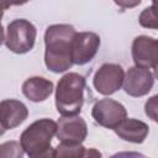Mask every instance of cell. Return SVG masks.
Listing matches in <instances>:
<instances>
[{
    "instance_id": "6da1fadb",
    "label": "cell",
    "mask_w": 158,
    "mask_h": 158,
    "mask_svg": "<svg viewBox=\"0 0 158 158\" xmlns=\"http://www.w3.org/2000/svg\"><path fill=\"white\" fill-rule=\"evenodd\" d=\"M77 33L68 23H57L47 27L44 33V64L53 73H63L72 65V40Z\"/></svg>"
},
{
    "instance_id": "7a4b0ae2",
    "label": "cell",
    "mask_w": 158,
    "mask_h": 158,
    "mask_svg": "<svg viewBox=\"0 0 158 158\" xmlns=\"http://www.w3.org/2000/svg\"><path fill=\"white\" fill-rule=\"evenodd\" d=\"M57 131V123L51 118L32 122L21 135L20 144L28 158H54L51 141Z\"/></svg>"
},
{
    "instance_id": "3957f363",
    "label": "cell",
    "mask_w": 158,
    "mask_h": 158,
    "mask_svg": "<svg viewBox=\"0 0 158 158\" xmlns=\"http://www.w3.org/2000/svg\"><path fill=\"white\" fill-rule=\"evenodd\" d=\"M85 78L78 73H67L63 75L56 89V107L63 116H77L84 104Z\"/></svg>"
},
{
    "instance_id": "277c9868",
    "label": "cell",
    "mask_w": 158,
    "mask_h": 158,
    "mask_svg": "<svg viewBox=\"0 0 158 158\" xmlns=\"http://www.w3.org/2000/svg\"><path fill=\"white\" fill-rule=\"evenodd\" d=\"M36 27L25 19H16L7 25L5 44L14 53L23 54L30 52L36 41Z\"/></svg>"
},
{
    "instance_id": "5b68a950",
    "label": "cell",
    "mask_w": 158,
    "mask_h": 158,
    "mask_svg": "<svg viewBox=\"0 0 158 158\" xmlns=\"http://www.w3.org/2000/svg\"><path fill=\"white\" fill-rule=\"evenodd\" d=\"M91 116L100 126L114 130L127 117V111L125 106L116 100L101 99L94 104Z\"/></svg>"
},
{
    "instance_id": "8992f818",
    "label": "cell",
    "mask_w": 158,
    "mask_h": 158,
    "mask_svg": "<svg viewBox=\"0 0 158 158\" xmlns=\"http://www.w3.org/2000/svg\"><path fill=\"white\" fill-rule=\"evenodd\" d=\"M100 47V37L95 32H77L72 40V62L84 65L89 63Z\"/></svg>"
},
{
    "instance_id": "52a82bcc",
    "label": "cell",
    "mask_w": 158,
    "mask_h": 158,
    "mask_svg": "<svg viewBox=\"0 0 158 158\" xmlns=\"http://www.w3.org/2000/svg\"><path fill=\"white\" fill-rule=\"evenodd\" d=\"M123 77L125 72L121 65L115 63H105L96 70L93 83L98 93L102 95H111L121 88Z\"/></svg>"
},
{
    "instance_id": "ba28073f",
    "label": "cell",
    "mask_w": 158,
    "mask_h": 158,
    "mask_svg": "<svg viewBox=\"0 0 158 158\" xmlns=\"http://www.w3.org/2000/svg\"><path fill=\"white\" fill-rule=\"evenodd\" d=\"M154 84V73L141 67H131L123 77L122 86L130 96L139 98L147 95Z\"/></svg>"
},
{
    "instance_id": "9c48e42d",
    "label": "cell",
    "mask_w": 158,
    "mask_h": 158,
    "mask_svg": "<svg viewBox=\"0 0 158 158\" xmlns=\"http://www.w3.org/2000/svg\"><path fill=\"white\" fill-rule=\"evenodd\" d=\"M132 58L136 67L157 69L158 64V41L148 36H138L132 43Z\"/></svg>"
},
{
    "instance_id": "30bf717a",
    "label": "cell",
    "mask_w": 158,
    "mask_h": 158,
    "mask_svg": "<svg viewBox=\"0 0 158 158\" xmlns=\"http://www.w3.org/2000/svg\"><path fill=\"white\" fill-rule=\"evenodd\" d=\"M88 135V126L80 116L60 117L57 122L56 136L60 142L79 143L84 142Z\"/></svg>"
},
{
    "instance_id": "8fae6325",
    "label": "cell",
    "mask_w": 158,
    "mask_h": 158,
    "mask_svg": "<svg viewBox=\"0 0 158 158\" xmlns=\"http://www.w3.org/2000/svg\"><path fill=\"white\" fill-rule=\"evenodd\" d=\"M28 116L26 105L15 99L0 101V123L5 130H12L20 126Z\"/></svg>"
},
{
    "instance_id": "7c38bea8",
    "label": "cell",
    "mask_w": 158,
    "mask_h": 158,
    "mask_svg": "<svg viewBox=\"0 0 158 158\" xmlns=\"http://www.w3.org/2000/svg\"><path fill=\"white\" fill-rule=\"evenodd\" d=\"M115 133L123 141L132 143H142L148 136L149 127L146 122L136 118H125L118 126L114 128Z\"/></svg>"
},
{
    "instance_id": "4fadbf2b",
    "label": "cell",
    "mask_w": 158,
    "mask_h": 158,
    "mask_svg": "<svg viewBox=\"0 0 158 158\" xmlns=\"http://www.w3.org/2000/svg\"><path fill=\"white\" fill-rule=\"evenodd\" d=\"M52 91L53 83L43 77H31L22 84L23 95L33 102L44 101L52 94Z\"/></svg>"
},
{
    "instance_id": "5bb4252c",
    "label": "cell",
    "mask_w": 158,
    "mask_h": 158,
    "mask_svg": "<svg viewBox=\"0 0 158 158\" xmlns=\"http://www.w3.org/2000/svg\"><path fill=\"white\" fill-rule=\"evenodd\" d=\"M85 148L79 143L60 142L54 148V158H83Z\"/></svg>"
},
{
    "instance_id": "9a60e30c",
    "label": "cell",
    "mask_w": 158,
    "mask_h": 158,
    "mask_svg": "<svg viewBox=\"0 0 158 158\" xmlns=\"http://www.w3.org/2000/svg\"><path fill=\"white\" fill-rule=\"evenodd\" d=\"M23 153L17 141H7L0 144V158H23Z\"/></svg>"
},
{
    "instance_id": "2e32d148",
    "label": "cell",
    "mask_w": 158,
    "mask_h": 158,
    "mask_svg": "<svg viewBox=\"0 0 158 158\" xmlns=\"http://www.w3.org/2000/svg\"><path fill=\"white\" fill-rule=\"evenodd\" d=\"M139 25L147 28H157L158 23H157V12L154 10V5H151L149 7H146L141 15H139Z\"/></svg>"
},
{
    "instance_id": "e0dca14e",
    "label": "cell",
    "mask_w": 158,
    "mask_h": 158,
    "mask_svg": "<svg viewBox=\"0 0 158 158\" xmlns=\"http://www.w3.org/2000/svg\"><path fill=\"white\" fill-rule=\"evenodd\" d=\"M146 114L153 120L157 121V95L152 96L147 102H146Z\"/></svg>"
},
{
    "instance_id": "ac0fdd59",
    "label": "cell",
    "mask_w": 158,
    "mask_h": 158,
    "mask_svg": "<svg viewBox=\"0 0 158 158\" xmlns=\"http://www.w3.org/2000/svg\"><path fill=\"white\" fill-rule=\"evenodd\" d=\"M110 158H148V157H146L144 154L138 153V152L128 151V152H118V153H115Z\"/></svg>"
},
{
    "instance_id": "d6986e66",
    "label": "cell",
    "mask_w": 158,
    "mask_h": 158,
    "mask_svg": "<svg viewBox=\"0 0 158 158\" xmlns=\"http://www.w3.org/2000/svg\"><path fill=\"white\" fill-rule=\"evenodd\" d=\"M102 154L100 151L95 149V148H88L85 149V153L83 156V158H101Z\"/></svg>"
},
{
    "instance_id": "ffe728a7",
    "label": "cell",
    "mask_w": 158,
    "mask_h": 158,
    "mask_svg": "<svg viewBox=\"0 0 158 158\" xmlns=\"http://www.w3.org/2000/svg\"><path fill=\"white\" fill-rule=\"evenodd\" d=\"M1 17H2V16H0V46H1L2 42L5 41V33H4V27H2V25H1Z\"/></svg>"
},
{
    "instance_id": "44dd1931",
    "label": "cell",
    "mask_w": 158,
    "mask_h": 158,
    "mask_svg": "<svg viewBox=\"0 0 158 158\" xmlns=\"http://www.w3.org/2000/svg\"><path fill=\"white\" fill-rule=\"evenodd\" d=\"M141 1H136V2H132V4H127V2H116L117 5H121V6H135V5H138Z\"/></svg>"
},
{
    "instance_id": "7402d4cb",
    "label": "cell",
    "mask_w": 158,
    "mask_h": 158,
    "mask_svg": "<svg viewBox=\"0 0 158 158\" xmlns=\"http://www.w3.org/2000/svg\"><path fill=\"white\" fill-rule=\"evenodd\" d=\"M4 132H5V128L1 126V123H0V136H2L4 135Z\"/></svg>"
}]
</instances>
